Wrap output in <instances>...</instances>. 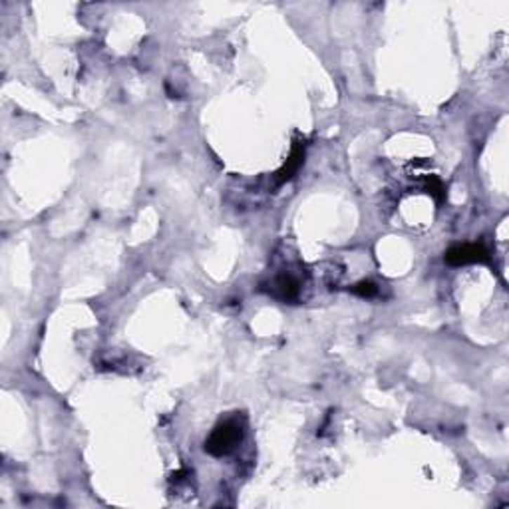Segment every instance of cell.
Listing matches in <instances>:
<instances>
[{"label": "cell", "instance_id": "obj_1", "mask_svg": "<svg viewBox=\"0 0 509 509\" xmlns=\"http://www.w3.org/2000/svg\"><path fill=\"white\" fill-rule=\"evenodd\" d=\"M243 424L237 418H229L219 422L213 428V432L209 434V438L205 439V451L213 458H223L229 456L231 451L237 448L243 439Z\"/></svg>", "mask_w": 509, "mask_h": 509}, {"label": "cell", "instance_id": "obj_2", "mask_svg": "<svg viewBox=\"0 0 509 509\" xmlns=\"http://www.w3.org/2000/svg\"><path fill=\"white\" fill-rule=\"evenodd\" d=\"M444 259L451 267H462V265H487L491 257L484 245H477V243H463V245H456L451 249L446 251Z\"/></svg>", "mask_w": 509, "mask_h": 509}, {"label": "cell", "instance_id": "obj_3", "mask_svg": "<svg viewBox=\"0 0 509 509\" xmlns=\"http://www.w3.org/2000/svg\"><path fill=\"white\" fill-rule=\"evenodd\" d=\"M305 164V143L296 142L293 145V152L289 155L286 164L283 166V169L277 173V183H286L289 179H293L296 176V171L300 169V166Z\"/></svg>", "mask_w": 509, "mask_h": 509}, {"label": "cell", "instance_id": "obj_4", "mask_svg": "<svg viewBox=\"0 0 509 509\" xmlns=\"http://www.w3.org/2000/svg\"><path fill=\"white\" fill-rule=\"evenodd\" d=\"M271 293L272 296H277L281 300H295L300 293V283L293 275H281L272 281Z\"/></svg>", "mask_w": 509, "mask_h": 509}, {"label": "cell", "instance_id": "obj_5", "mask_svg": "<svg viewBox=\"0 0 509 509\" xmlns=\"http://www.w3.org/2000/svg\"><path fill=\"white\" fill-rule=\"evenodd\" d=\"M350 293L356 296H362V298H372V296L378 295V286L372 281H360L355 286H350Z\"/></svg>", "mask_w": 509, "mask_h": 509}, {"label": "cell", "instance_id": "obj_6", "mask_svg": "<svg viewBox=\"0 0 509 509\" xmlns=\"http://www.w3.org/2000/svg\"><path fill=\"white\" fill-rule=\"evenodd\" d=\"M426 190L428 193H432V195L436 197V201L438 203L444 201V197H446V187H444V183H442L438 178H428Z\"/></svg>", "mask_w": 509, "mask_h": 509}]
</instances>
